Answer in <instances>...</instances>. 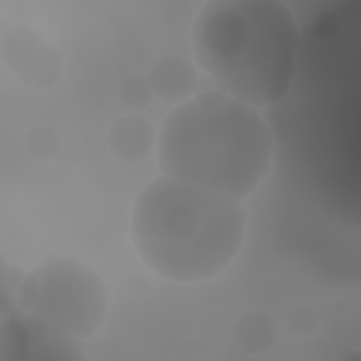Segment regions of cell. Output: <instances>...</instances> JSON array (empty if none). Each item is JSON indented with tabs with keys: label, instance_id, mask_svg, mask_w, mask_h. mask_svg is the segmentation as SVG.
I'll use <instances>...</instances> for the list:
<instances>
[{
	"label": "cell",
	"instance_id": "obj_1",
	"mask_svg": "<svg viewBox=\"0 0 361 361\" xmlns=\"http://www.w3.org/2000/svg\"><path fill=\"white\" fill-rule=\"evenodd\" d=\"M192 42L220 92L251 107L279 103L289 93L300 35L285 3L209 1L195 20Z\"/></svg>",
	"mask_w": 361,
	"mask_h": 361
},
{
	"label": "cell",
	"instance_id": "obj_2",
	"mask_svg": "<svg viewBox=\"0 0 361 361\" xmlns=\"http://www.w3.org/2000/svg\"><path fill=\"white\" fill-rule=\"evenodd\" d=\"M272 149V133L255 107L214 90L169 113L158 164L166 176L241 199L267 175Z\"/></svg>",
	"mask_w": 361,
	"mask_h": 361
},
{
	"label": "cell",
	"instance_id": "obj_3",
	"mask_svg": "<svg viewBox=\"0 0 361 361\" xmlns=\"http://www.w3.org/2000/svg\"><path fill=\"white\" fill-rule=\"evenodd\" d=\"M245 212L238 199L171 176H159L140 193L131 237L148 268L178 282L220 274L238 252Z\"/></svg>",
	"mask_w": 361,
	"mask_h": 361
},
{
	"label": "cell",
	"instance_id": "obj_4",
	"mask_svg": "<svg viewBox=\"0 0 361 361\" xmlns=\"http://www.w3.org/2000/svg\"><path fill=\"white\" fill-rule=\"evenodd\" d=\"M32 316L76 337L90 336L103 319L106 289L100 278L73 259H55L30 276L23 289Z\"/></svg>",
	"mask_w": 361,
	"mask_h": 361
}]
</instances>
